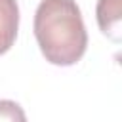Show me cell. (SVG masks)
<instances>
[{
  "instance_id": "1",
  "label": "cell",
  "mask_w": 122,
  "mask_h": 122,
  "mask_svg": "<svg viewBox=\"0 0 122 122\" xmlns=\"http://www.w3.org/2000/svg\"><path fill=\"white\" fill-rule=\"evenodd\" d=\"M34 36L51 65L69 67L82 59L88 32L74 0H42L34 13Z\"/></svg>"
},
{
  "instance_id": "2",
  "label": "cell",
  "mask_w": 122,
  "mask_h": 122,
  "mask_svg": "<svg viewBox=\"0 0 122 122\" xmlns=\"http://www.w3.org/2000/svg\"><path fill=\"white\" fill-rule=\"evenodd\" d=\"M17 29H19L17 0H0V55L13 46L17 38Z\"/></svg>"
},
{
  "instance_id": "4",
  "label": "cell",
  "mask_w": 122,
  "mask_h": 122,
  "mask_svg": "<svg viewBox=\"0 0 122 122\" xmlns=\"http://www.w3.org/2000/svg\"><path fill=\"white\" fill-rule=\"evenodd\" d=\"M0 122H27L23 107L15 101L0 99Z\"/></svg>"
},
{
  "instance_id": "3",
  "label": "cell",
  "mask_w": 122,
  "mask_h": 122,
  "mask_svg": "<svg viewBox=\"0 0 122 122\" xmlns=\"http://www.w3.org/2000/svg\"><path fill=\"white\" fill-rule=\"evenodd\" d=\"M120 4L122 0H97V8H95L99 29L114 42H120V25H122Z\"/></svg>"
}]
</instances>
